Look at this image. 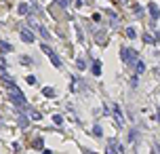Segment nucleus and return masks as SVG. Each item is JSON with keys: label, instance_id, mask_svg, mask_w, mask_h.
Masks as SVG:
<instances>
[{"label": "nucleus", "instance_id": "f257e3e1", "mask_svg": "<svg viewBox=\"0 0 160 154\" xmlns=\"http://www.w3.org/2000/svg\"><path fill=\"white\" fill-rule=\"evenodd\" d=\"M135 57H137L135 49H131V47H122L120 49V59H122V63H133Z\"/></svg>", "mask_w": 160, "mask_h": 154}, {"label": "nucleus", "instance_id": "f03ea898", "mask_svg": "<svg viewBox=\"0 0 160 154\" xmlns=\"http://www.w3.org/2000/svg\"><path fill=\"white\" fill-rule=\"evenodd\" d=\"M11 101L13 104H17L19 108H25V97H23V93L15 87V89H11Z\"/></svg>", "mask_w": 160, "mask_h": 154}, {"label": "nucleus", "instance_id": "7ed1b4c3", "mask_svg": "<svg viewBox=\"0 0 160 154\" xmlns=\"http://www.w3.org/2000/svg\"><path fill=\"white\" fill-rule=\"evenodd\" d=\"M42 51L48 55V59L53 61V66H55V68H61V59H59V55H57V53H55L51 47H48V45H42Z\"/></svg>", "mask_w": 160, "mask_h": 154}, {"label": "nucleus", "instance_id": "20e7f679", "mask_svg": "<svg viewBox=\"0 0 160 154\" xmlns=\"http://www.w3.org/2000/svg\"><path fill=\"white\" fill-rule=\"evenodd\" d=\"M19 34H21V40H23V42H34V34H32L30 30H21Z\"/></svg>", "mask_w": 160, "mask_h": 154}, {"label": "nucleus", "instance_id": "39448f33", "mask_svg": "<svg viewBox=\"0 0 160 154\" xmlns=\"http://www.w3.org/2000/svg\"><path fill=\"white\" fill-rule=\"evenodd\" d=\"M148 11H149V15H152V19H154V21L160 17V11H158V6H156V4H149Z\"/></svg>", "mask_w": 160, "mask_h": 154}, {"label": "nucleus", "instance_id": "423d86ee", "mask_svg": "<svg viewBox=\"0 0 160 154\" xmlns=\"http://www.w3.org/2000/svg\"><path fill=\"white\" fill-rule=\"evenodd\" d=\"M93 74H95V76L101 74V61H93Z\"/></svg>", "mask_w": 160, "mask_h": 154}, {"label": "nucleus", "instance_id": "0eeeda50", "mask_svg": "<svg viewBox=\"0 0 160 154\" xmlns=\"http://www.w3.org/2000/svg\"><path fill=\"white\" fill-rule=\"evenodd\" d=\"M120 150H116V142H110V146H107V150H105V154H118Z\"/></svg>", "mask_w": 160, "mask_h": 154}, {"label": "nucleus", "instance_id": "6e6552de", "mask_svg": "<svg viewBox=\"0 0 160 154\" xmlns=\"http://www.w3.org/2000/svg\"><path fill=\"white\" fill-rule=\"evenodd\" d=\"M0 51H2V53H11L13 47L9 45V42H4V40H2V42H0Z\"/></svg>", "mask_w": 160, "mask_h": 154}, {"label": "nucleus", "instance_id": "1a4fd4ad", "mask_svg": "<svg viewBox=\"0 0 160 154\" xmlns=\"http://www.w3.org/2000/svg\"><path fill=\"white\" fill-rule=\"evenodd\" d=\"M36 30H38V34L42 36V38H48V32H46V28H42V25H36Z\"/></svg>", "mask_w": 160, "mask_h": 154}, {"label": "nucleus", "instance_id": "9d476101", "mask_svg": "<svg viewBox=\"0 0 160 154\" xmlns=\"http://www.w3.org/2000/svg\"><path fill=\"white\" fill-rule=\"evenodd\" d=\"M42 93H44L46 97H55V89H51V87H44V89H42Z\"/></svg>", "mask_w": 160, "mask_h": 154}, {"label": "nucleus", "instance_id": "9b49d317", "mask_svg": "<svg viewBox=\"0 0 160 154\" xmlns=\"http://www.w3.org/2000/svg\"><path fill=\"white\" fill-rule=\"evenodd\" d=\"M17 11H19V15H27L30 6H27V4H19V9H17Z\"/></svg>", "mask_w": 160, "mask_h": 154}, {"label": "nucleus", "instance_id": "f8f14e48", "mask_svg": "<svg viewBox=\"0 0 160 154\" xmlns=\"http://www.w3.org/2000/svg\"><path fill=\"white\" fill-rule=\"evenodd\" d=\"M114 114H116V118L122 122V110H120V106H114Z\"/></svg>", "mask_w": 160, "mask_h": 154}, {"label": "nucleus", "instance_id": "ddd939ff", "mask_svg": "<svg viewBox=\"0 0 160 154\" xmlns=\"http://www.w3.org/2000/svg\"><path fill=\"white\" fill-rule=\"evenodd\" d=\"M126 36H128V38H135V36H137L135 28H126Z\"/></svg>", "mask_w": 160, "mask_h": 154}, {"label": "nucleus", "instance_id": "4468645a", "mask_svg": "<svg viewBox=\"0 0 160 154\" xmlns=\"http://www.w3.org/2000/svg\"><path fill=\"white\" fill-rule=\"evenodd\" d=\"M25 80H27V84H32V87H34V84H38V78H36V76H27Z\"/></svg>", "mask_w": 160, "mask_h": 154}, {"label": "nucleus", "instance_id": "2eb2a0df", "mask_svg": "<svg viewBox=\"0 0 160 154\" xmlns=\"http://www.w3.org/2000/svg\"><path fill=\"white\" fill-rule=\"evenodd\" d=\"M141 72H145V63H143V61H137V74H141Z\"/></svg>", "mask_w": 160, "mask_h": 154}, {"label": "nucleus", "instance_id": "dca6fc26", "mask_svg": "<svg viewBox=\"0 0 160 154\" xmlns=\"http://www.w3.org/2000/svg\"><path fill=\"white\" fill-rule=\"evenodd\" d=\"M19 127H21V129L27 127V118H25V116H19Z\"/></svg>", "mask_w": 160, "mask_h": 154}, {"label": "nucleus", "instance_id": "f3484780", "mask_svg": "<svg viewBox=\"0 0 160 154\" xmlns=\"http://www.w3.org/2000/svg\"><path fill=\"white\" fill-rule=\"evenodd\" d=\"M101 133H103V131H101V127H99V125H95V127H93V135H97V137H99Z\"/></svg>", "mask_w": 160, "mask_h": 154}, {"label": "nucleus", "instance_id": "a211bd4d", "mask_svg": "<svg viewBox=\"0 0 160 154\" xmlns=\"http://www.w3.org/2000/svg\"><path fill=\"white\" fill-rule=\"evenodd\" d=\"M76 66H78L80 70H84V68H86V63H84V59H82V57H78V63H76Z\"/></svg>", "mask_w": 160, "mask_h": 154}, {"label": "nucleus", "instance_id": "6ab92c4d", "mask_svg": "<svg viewBox=\"0 0 160 154\" xmlns=\"http://www.w3.org/2000/svg\"><path fill=\"white\" fill-rule=\"evenodd\" d=\"M135 137H137V131H131V133H128V142H133Z\"/></svg>", "mask_w": 160, "mask_h": 154}, {"label": "nucleus", "instance_id": "aec40b11", "mask_svg": "<svg viewBox=\"0 0 160 154\" xmlns=\"http://www.w3.org/2000/svg\"><path fill=\"white\" fill-rule=\"evenodd\" d=\"M53 120H55V122H57V125H61V122H63V118H61V116H59V114H55V116H53Z\"/></svg>", "mask_w": 160, "mask_h": 154}, {"label": "nucleus", "instance_id": "412c9836", "mask_svg": "<svg viewBox=\"0 0 160 154\" xmlns=\"http://www.w3.org/2000/svg\"><path fill=\"white\" fill-rule=\"evenodd\" d=\"M57 2H59V4H61V6H63V9H65V6H68V4H69V0H57Z\"/></svg>", "mask_w": 160, "mask_h": 154}, {"label": "nucleus", "instance_id": "4be33fe9", "mask_svg": "<svg viewBox=\"0 0 160 154\" xmlns=\"http://www.w3.org/2000/svg\"><path fill=\"white\" fill-rule=\"evenodd\" d=\"M30 116H32V118H34V120H40V118H42V116H40L38 112H34V114H30Z\"/></svg>", "mask_w": 160, "mask_h": 154}, {"label": "nucleus", "instance_id": "5701e85b", "mask_svg": "<svg viewBox=\"0 0 160 154\" xmlns=\"http://www.w3.org/2000/svg\"><path fill=\"white\" fill-rule=\"evenodd\" d=\"M44 154H51V152H44Z\"/></svg>", "mask_w": 160, "mask_h": 154}]
</instances>
